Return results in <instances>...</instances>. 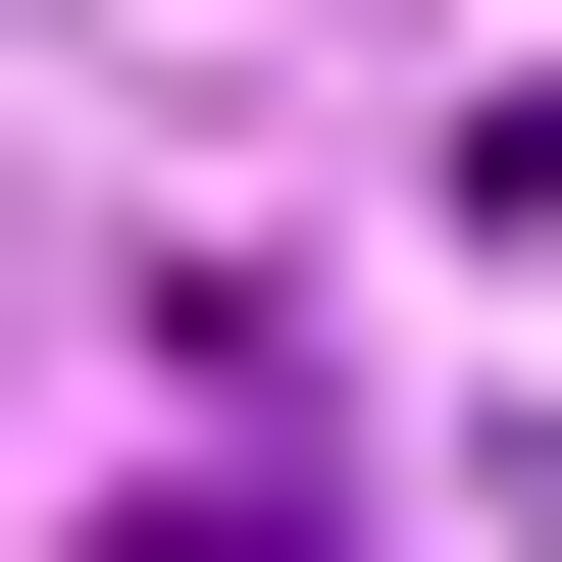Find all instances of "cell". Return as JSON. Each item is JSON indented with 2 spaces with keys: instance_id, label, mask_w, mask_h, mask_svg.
<instances>
[{
  "instance_id": "1",
  "label": "cell",
  "mask_w": 562,
  "mask_h": 562,
  "mask_svg": "<svg viewBox=\"0 0 562 562\" xmlns=\"http://www.w3.org/2000/svg\"><path fill=\"white\" fill-rule=\"evenodd\" d=\"M52 52H154V103H256V52H307V0H52Z\"/></svg>"
}]
</instances>
